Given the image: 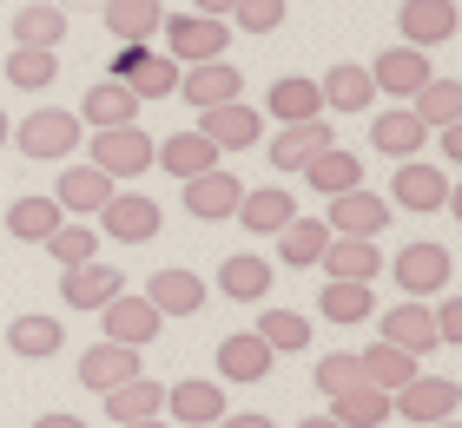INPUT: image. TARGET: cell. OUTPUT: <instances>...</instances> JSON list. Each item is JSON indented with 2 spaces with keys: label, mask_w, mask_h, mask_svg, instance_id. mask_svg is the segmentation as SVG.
<instances>
[{
  "label": "cell",
  "mask_w": 462,
  "mask_h": 428,
  "mask_svg": "<svg viewBox=\"0 0 462 428\" xmlns=\"http://www.w3.org/2000/svg\"><path fill=\"white\" fill-rule=\"evenodd\" d=\"M20 152H27L33 165H53V159H73L79 152V139H87V125H79L73 113H60V105H40V113H27L7 132Z\"/></svg>",
  "instance_id": "obj_1"
},
{
  "label": "cell",
  "mask_w": 462,
  "mask_h": 428,
  "mask_svg": "<svg viewBox=\"0 0 462 428\" xmlns=\"http://www.w3.org/2000/svg\"><path fill=\"white\" fill-rule=\"evenodd\" d=\"M383 270L396 277V284H403L410 304H430V296H443V290H449L456 257H449V244H403Z\"/></svg>",
  "instance_id": "obj_2"
},
{
  "label": "cell",
  "mask_w": 462,
  "mask_h": 428,
  "mask_svg": "<svg viewBox=\"0 0 462 428\" xmlns=\"http://www.w3.org/2000/svg\"><path fill=\"white\" fill-rule=\"evenodd\" d=\"M456 409H462V389H456V376H410L403 389L390 396V415H403L410 428L456 422Z\"/></svg>",
  "instance_id": "obj_3"
},
{
  "label": "cell",
  "mask_w": 462,
  "mask_h": 428,
  "mask_svg": "<svg viewBox=\"0 0 462 428\" xmlns=\"http://www.w3.org/2000/svg\"><path fill=\"white\" fill-rule=\"evenodd\" d=\"M165 59L179 67H205V59H225L231 47V27L225 20H205V14H165Z\"/></svg>",
  "instance_id": "obj_4"
},
{
  "label": "cell",
  "mask_w": 462,
  "mask_h": 428,
  "mask_svg": "<svg viewBox=\"0 0 462 428\" xmlns=\"http://www.w3.org/2000/svg\"><path fill=\"white\" fill-rule=\"evenodd\" d=\"M87 165L106 171V178H145L152 171V132H139V125H113V132H93L87 145Z\"/></svg>",
  "instance_id": "obj_5"
},
{
  "label": "cell",
  "mask_w": 462,
  "mask_h": 428,
  "mask_svg": "<svg viewBox=\"0 0 462 428\" xmlns=\"http://www.w3.org/2000/svg\"><path fill=\"white\" fill-rule=\"evenodd\" d=\"M390 218H396L390 198H383V191H370V185H356V191H344V198L324 205L330 238H370V244H376V238L390 231Z\"/></svg>",
  "instance_id": "obj_6"
},
{
  "label": "cell",
  "mask_w": 462,
  "mask_h": 428,
  "mask_svg": "<svg viewBox=\"0 0 462 428\" xmlns=\"http://www.w3.org/2000/svg\"><path fill=\"white\" fill-rule=\"evenodd\" d=\"M456 198V178L430 159H403L390 178V211H443Z\"/></svg>",
  "instance_id": "obj_7"
},
{
  "label": "cell",
  "mask_w": 462,
  "mask_h": 428,
  "mask_svg": "<svg viewBox=\"0 0 462 428\" xmlns=\"http://www.w3.org/2000/svg\"><path fill=\"white\" fill-rule=\"evenodd\" d=\"M192 132H199V139H212V145H218V159H225V152H251V145L264 139V113H251L245 99H231V105H212V113H199Z\"/></svg>",
  "instance_id": "obj_8"
},
{
  "label": "cell",
  "mask_w": 462,
  "mask_h": 428,
  "mask_svg": "<svg viewBox=\"0 0 462 428\" xmlns=\"http://www.w3.org/2000/svg\"><path fill=\"white\" fill-rule=\"evenodd\" d=\"M179 99L192 105V113L231 105V99H245V73L231 67V59H205V67H185V73H179Z\"/></svg>",
  "instance_id": "obj_9"
},
{
  "label": "cell",
  "mask_w": 462,
  "mask_h": 428,
  "mask_svg": "<svg viewBox=\"0 0 462 428\" xmlns=\"http://www.w3.org/2000/svg\"><path fill=\"white\" fill-rule=\"evenodd\" d=\"M430 79H436V67H430V53H416V47H390V53L370 59V86L390 93V99H416Z\"/></svg>",
  "instance_id": "obj_10"
},
{
  "label": "cell",
  "mask_w": 462,
  "mask_h": 428,
  "mask_svg": "<svg viewBox=\"0 0 462 428\" xmlns=\"http://www.w3.org/2000/svg\"><path fill=\"white\" fill-rule=\"evenodd\" d=\"M159 415L172 422V428H212V422H225L231 415L225 409V382H172Z\"/></svg>",
  "instance_id": "obj_11"
},
{
  "label": "cell",
  "mask_w": 462,
  "mask_h": 428,
  "mask_svg": "<svg viewBox=\"0 0 462 428\" xmlns=\"http://www.w3.org/2000/svg\"><path fill=\"white\" fill-rule=\"evenodd\" d=\"M145 376V362L139 350H125V342H93L87 356H79V389H93V396H113L119 382H139Z\"/></svg>",
  "instance_id": "obj_12"
},
{
  "label": "cell",
  "mask_w": 462,
  "mask_h": 428,
  "mask_svg": "<svg viewBox=\"0 0 462 428\" xmlns=\"http://www.w3.org/2000/svg\"><path fill=\"white\" fill-rule=\"evenodd\" d=\"M99 342H125V350H145V342H152L159 330H165V316L145 304V296H113L106 310H99Z\"/></svg>",
  "instance_id": "obj_13"
},
{
  "label": "cell",
  "mask_w": 462,
  "mask_h": 428,
  "mask_svg": "<svg viewBox=\"0 0 462 428\" xmlns=\"http://www.w3.org/2000/svg\"><path fill=\"white\" fill-rule=\"evenodd\" d=\"M60 296H67V310H106L113 296H125V270H113V264H73L67 277H60Z\"/></svg>",
  "instance_id": "obj_14"
},
{
  "label": "cell",
  "mask_w": 462,
  "mask_h": 428,
  "mask_svg": "<svg viewBox=\"0 0 462 428\" xmlns=\"http://www.w3.org/2000/svg\"><path fill=\"white\" fill-rule=\"evenodd\" d=\"M113 191H119V185L106 178V171H93V165H67V171L53 178V205L67 211V218H99Z\"/></svg>",
  "instance_id": "obj_15"
},
{
  "label": "cell",
  "mask_w": 462,
  "mask_h": 428,
  "mask_svg": "<svg viewBox=\"0 0 462 428\" xmlns=\"http://www.w3.org/2000/svg\"><path fill=\"white\" fill-rule=\"evenodd\" d=\"M245 198V185H238V171H199V178H185V211H192L199 224H225L231 211H238Z\"/></svg>",
  "instance_id": "obj_16"
},
{
  "label": "cell",
  "mask_w": 462,
  "mask_h": 428,
  "mask_svg": "<svg viewBox=\"0 0 462 428\" xmlns=\"http://www.w3.org/2000/svg\"><path fill=\"white\" fill-rule=\"evenodd\" d=\"M99 224H106V238H119V244H145V238H159L165 211L152 198H139V191H113L106 211H99Z\"/></svg>",
  "instance_id": "obj_17"
},
{
  "label": "cell",
  "mask_w": 462,
  "mask_h": 428,
  "mask_svg": "<svg viewBox=\"0 0 462 428\" xmlns=\"http://www.w3.org/2000/svg\"><path fill=\"white\" fill-rule=\"evenodd\" d=\"M423 125H416L410 105H390V113H370V152H383L390 165H403V159H423Z\"/></svg>",
  "instance_id": "obj_18"
},
{
  "label": "cell",
  "mask_w": 462,
  "mask_h": 428,
  "mask_svg": "<svg viewBox=\"0 0 462 428\" xmlns=\"http://www.w3.org/2000/svg\"><path fill=\"white\" fill-rule=\"evenodd\" d=\"M376 342H390V350H403V356H416L423 362L430 350H443V342H436V323H430V304H396V310H383V336Z\"/></svg>",
  "instance_id": "obj_19"
},
{
  "label": "cell",
  "mask_w": 462,
  "mask_h": 428,
  "mask_svg": "<svg viewBox=\"0 0 462 428\" xmlns=\"http://www.w3.org/2000/svg\"><path fill=\"white\" fill-rule=\"evenodd\" d=\"M396 20H403V47H416V53L456 40V0H403Z\"/></svg>",
  "instance_id": "obj_20"
},
{
  "label": "cell",
  "mask_w": 462,
  "mask_h": 428,
  "mask_svg": "<svg viewBox=\"0 0 462 428\" xmlns=\"http://www.w3.org/2000/svg\"><path fill=\"white\" fill-rule=\"evenodd\" d=\"M106 33L119 47H152L159 27H165V0H106Z\"/></svg>",
  "instance_id": "obj_21"
},
{
  "label": "cell",
  "mask_w": 462,
  "mask_h": 428,
  "mask_svg": "<svg viewBox=\"0 0 462 428\" xmlns=\"http://www.w3.org/2000/svg\"><path fill=\"white\" fill-rule=\"evenodd\" d=\"M264 119H278V125H310V119H324L318 79H304V73L271 79V93H264Z\"/></svg>",
  "instance_id": "obj_22"
},
{
  "label": "cell",
  "mask_w": 462,
  "mask_h": 428,
  "mask_svg": "<svg viewBox=\"0 0 462 428\" xmlns=\"http://www.w3.org/2000/svg\"><path fill=\"white\" fill-rule=\"evenodd\" d=\"M139 296H145L159 316H199V310H205V277H192V270H152Z\"/></svg>",
  "instance_id": "obj_23"
},
{
  "label": "cell",
  "mask_w": 462,
  "mask_h": 428,
  "mask_svg": "<svg viewBox=\"0 0 462 428\" xmlns=\"http://www.w3.org/2000/svg\"><path fill=\"white\" fill-rule=\"evenodd\" d=\"M318 264H324L330 284H376V277H383V250L370 238H330V250Z\"/></svg>",
  "instance_id": "obj_24"
},
{
  "label": "cell",
  "mask_w": 462,
  "mask_h": 428,
  "mask_svg": "<svg viewBox=\"0 0 462 428\" xmlns=\"http://www.w3.org/2000/svg\"><path fill=\"white\" fill-rule=\"evenodd\" d=\"M245 231H258V238H278V231L298 218V198H291L284 185H258V191H245L238 198V211H231Z\"/></svg>",
  "instance_id": "obj_25"
},
{
  "label": "cell",
  "mask_w": 462,
  "mask_h": 428,
  "mask_svg": "<svg viewBox=\"0 0 462 428\" xmlns=\"http://www.w3.org/2000/svg\"><path fill=\"white\" fill-rule=\"evenodd\" d=\"M337 145V125L330 119H310V125H284L278 139H271V165L278 171H304L318 152H330Z\"/></svg>",
  "instance_id": "obj_26"
},
{
  "label": "cell",
  "mask_w": 462,
  "mask_h": 428,
  "mask_svg": "<svg viewBox=\"0 0 462 428\" xmlns=\"http://www.w3.org/2000/svg\"><path fill=\"white\" fill-rule=\"evenodd\" d=\"M73 119H79V125H93V132H113V125H133V119H139V99L125 93L119 79H93Z\"/></svg>",
  "instance_id": "obj_27"
},
{
  "label": "cell",
  "mask_w": 462,
  "mask_h": 428,
  "mask_svg": "<svg viewBox=\"0 0 462 428\" xmlns=\"http://www.w3.org/2000/svg\"><path fill=\"white\" fill-rule=\"evenodd\" d=\"M318 99H324V113H344V119H356V113H370V99H376V86H370V67H330L324 79H318Z\"/></svg>",
  "instance_id": "obj_28"
},
{
  "label": "cell",
  "mask_w": 462,
  "mask_h": 428,
  "mask_svg": "<svg viewBox=\"0 0 462 428\" xmlns=\"http://www.w3.org/2000/svg\"><path fill=\"white\" fill-rule=\"evenodd\" d=\"M152 165L159 171H172V178H199V171H218V145L212 139H199V132H172V139H159L152 145Z\"/></svg>",
  "instance_id": "obj_29"
},
{
  "label": "cell",
  "mask_w": 462,
  "mask_h": 428,
  "mask_svg": "<svg viewBox=\"0 0 462 428\" xmlns=\"http://www.w3.org/2000/svg\"><path fill=\"white\" fill-rule=\"evenodd\" d=\"M60 342H67V323H60V316H47V310H27V316H14V323H7V350L27 356V362L60 356Z\"/></svg>",
  "instance_id": "obj_30"
},
{
  "label": "cell",
  "mask_w": 462,
  "mask_h": 428,
  "mask_svg": "<svg viewBox=\"0 0 462 428\" xmlns=\"http://www.w3.org/2000/svg\"><path fill=\"white\" fill-rule=\"evenodd\" d=\"M304 185L318 191V198H344V191L364 185V159L344 152V145H330V152H318V159L304 165Z\"/></svg>",
  "instance_id": "obj_31"
},
{
  "label": "cell",
  "mask_w": 462,
  "mask_h": 428,
  "mask_svg": "<svg viewBox=\"0 0 462 428\" xmlns=\"http://www.w3.org/2000/svg\"><path fill=\"white\" fill-rule=\"evenodd\" d=\"M271 362H278V356H271L251 330H231V336L218 342V376H225V382H264Z\"/></svg>",
  "instance_id": "obj_32"
},
{
  "label": "cell",
  "mask_w": 462,
  "mask_h": 428,
  "mask_svg": "<svg viewBox=\"0 0 462 428\" xmlns=\"http://www.w3.org/2000/svg\"><path fill=\"white\" fill-rule=\"evenodd\" d=\"M324 250H330V224L324 218H291L278 231V264L284 270H318Z\"/></svg>",
  "instance_id": "obj_33"
},
{
  "label": "cell",
  "mask_w": 462,
  "mask_h": 428,
  "mask_svg": "<svg viewBox=\"0 0 462 428\" xmlns=\"http://www.w3.org/2000/svg\"><path fill=\"white\" fill-rule=\"evenodd\" d=\"M218 290L231 296V304H264V290H271V264H264L258 250L225 257V264H218Z\"/></svg>",
  "instance_id": "obj_34"
},
{
  "label": "cell",
  "mask_w": 462,
  "mask_h": 428,
  "mask_svg": "<svg viewBox=\"0 0 462 428\" xmlns=\"http://www.w3.org/2000/svg\"><path fill=\"white\" fill-rule=\"evenodd\" d=\"M60 224H67V211L53 198H14L7 205V238H20V244H47Z\"/></svg>",
  "instance_id": "obj_35"
},
{
  "label": "cell",
  "mask_w": 462,
  "mask_h": 428,
  "mask_svg": "<svg viewBox=\"0 0 462 428\" xmlns=\"http://www.w3.org/2000/svg\"><path fill=\"white\" fill-rule=\"evenodd\" d=\"M251 336H258L271 356H298V350H310V316L304 310H264L258 323H251Z\"/></svg>",
  "instance_id": "obj_36"
},
{
  "label": "cell",
  "mask_w": 462,
  "mask_h": 428,
  "mask_svg": "<svg viewBox=\"0 0 462 428\" xmlns=\"http://www.w3.org/2000/svg\"><path fill=\"white\" fill-rule=\"evenodd\" d=\"M60 40H67V14H60L53 0H33V7L14 14V47H47V53H60Z\"/></svg>",
  "instance_id": "obj_37"
},
{
  "label": "cell",
  "mask_w": 462,
  "mask_h": 428,
  "mask_svg": "<svg viewBox=\"0 0 462 428\" xmlns=\"http://www.w3.org/2000/svg\"><path fill=\"white\" fill-rule=\"evenodd\" d=\"M330 422H337V428H383L390 422V396L370 389V382H356V389L330 396Z\"/></svg>",
  "instance_id": "obj_38"
},
{
  "label": "cell",
  "mask_w": 462,
  "mask_h": 428,
  "mask_svg": "<svg viewBox=\"0 0 462 428\" xmlns=\"http://www.w3.org/2000/svg\"><path fill=\"white\" fill-rule=\"evenodd\" d=\"M356 369H364V382H370V389H383V396H396L410 376H423V369H416V356L390 350V342H370V350L356 356Z\"/></svg>",
  "instance_id": "obj_39"
},
{
  "label": "cell",
  "mask_w": 462,
  "mask_h": 428,
  "mask_svg": "<svg viewBox=\"0 0 462 428\" xmlns=\"http://www.w3.org/2000/svg\"><path fill=\"white\" fill-rule=\"evenodd\" d=\"M410 113L423 132H443V125H462V86L456 79H430L423 93L410 99Z\"/></svg>",
  "instance_id": "obj_40"
},
{
  "label": "cell",
  "mask_w": 462,
  "mask_h": 428,
  "mask_svg": "<svg viewBox=\"0 0 462 428\" xmlns=\"http://www.w3.org/2000/svg\"><path fill=\"white\" fill-rule=\"evenodd\" d=\"M0 73H7V86H20V93H47V86L60 79V53H47V47H14L7 59H0Z\"/></svg>",
  "instance_id": "obj_41"
},
{
  "label": "cell",
  "mask_w": 462,
  "mask_h": 428,
  "mask_svg": "<svg viewBox=\"0 0 462 428\" xmlns=\"http://www.w3.org/2000/svg\"><path fill=\"white\" fill-rule=\"evenodd\" d=\"M318 310H324V323H370V316H376V296H370V284H330V277H324Z\"/></svg>",
  "instance_id": "obj_42"
},
{
  "label": "cell",
  "mask_w": 462,
  "mask_h": 428,
  "mask_svg": "<svg viewBox=\"0 0 462 428\" xmlns=\"http://www.w3.org/2000/svg\"><path fill=\"white\" fill-rule=\"evenodd\" d=\"M159 409H165V382H152V376L119 382V389L106 396V415L113 422H145V415H159Z\"/></svg>",
  "instance_id": "obj_43"
},
{
  "label": "cell",
  "mask_w": 462,
  "mask_h": 428,
  "mask_svg": "<svg viewBox=\"0 0 462 428\" xmlns=\"http://www.w3.org/2000/svg\"><path fill=\"white\" fill-rule=\"evenodd\" d=\"M47 250H53V264H60V270L93 264V257H99V231H93V224H60L53 238H47Z\"/></svg>",
  "instance_id": "obj_44"
},
{
  "label": "cell",
  "mask_w": 462,
  "mask_h": 428,
  "mask_svg": "<svg viewBox=\"0 0 462 428\" xmlns=\"http://www.w3.org/2000/svg\"><path fill=\"white\" fill-rule=\"evenodd\" d=\"M356 382H364V369H356V350L318 356V389H324V396H344V389H356Z\"/></svg>",
  "instance_id": "obj_45"
},
{
  "label": "cell",
  "mask_w": 462,
  "mask_h": 428,
  "mask_svg": "<svg viewBox=\"0 0 462 428\" xmlns=\"http://www.w3.org/2000/svg\"><path fill=\"white\" fill-rule=\"evenodd\" d=\"M284 0H238V7H231V20H238L245 33H278L284 27Z\"/></svg>",
  "instance_id": "obj_46"
},
{
  "label": "cell",
  "mask_w": 462,
  "mask_h": 428,
  "mask_svg": "<svg viewBox=\"0 0 462 428\" xmlns=\"http://www.w3.org/2000/svg\"><path fill=\"white\" fill-rule=\"evenodd\" d=\"M430 323H436V342H462V296L443 290V304H430Z\"/></svg>",
  "instance_id": "obj_47"
},
{
  "label": "cell",
  "mask_w": 462,
  "mask_h": 428,
  "mask_svg": "<svg viewBox=\"0 0 462 428\" xmlns=\"http://www.w3.org/2000/svg\"><path fill=\"white\" fill-rule=\"evenodd\" d=\"M462 165V125H443V171Z\"/></svg>",
  "instance_id": "obj_48"
},
{
  "label": "cell",
  "mask_w": 462,
  "mask_h": 428,
  "mask_svg": "<svg viewBox=\"0 0 462 428\" xmlns=\"http://www.w3.org/2000/svg\"><path fill=\"white\" fill-rule=\"evenodd\" d=\"M33 428H87V422H79V415H67V409H47Z\"/></svg>",
  "instance_id": "obj_49"
},
{
  "label": "cell",
  "mask_w": 462,
  "mask_h": 428,
  "mask_svg": "<svg viewBox=\"0 0 462 428\" xmlns=\"http://www.w3.org/2000/svg\"><path fill=\"white\" fill-rule=\"evenodd\" d=\"M212 428H278L271 415H225V422H212Z\"/></svg>",
  "instance_id": "obj_50"
},
{
  "label": "cell",
  "mask_w": 462,
  "mask_h": 428,
  "mask_svg": "<svg viewBox=\"0 0 462 428\" xmlns=\"http://www.w3.org/2000/svg\"><path fill=\"white\" fill-rule=\"evenodd\" d=\"M231 7H238V0H192V14H205V20H225Z\"/></svg>",
  "instance_id": "obj_51"
},
{
  "label": "cell",
  "mask_w": 462,
  "mask_h": 428,
  "mask_svg": "<svg viewBox=\"0 0 462 428\" xmlns=\"http://www.w3.org/2000/svg\"><path fill=\"white\" fill-rule=\"evenodd\" d=\"M119 428H172L165 415H145V422H119Z\"/></svg>",
  "instance_id": "obj_52"
},
{
  "label": "cell",
  "mask_w": 462,
  "mask_h": 428,
  "mask_svg": "<svg viewBox=\"0 0 462 428\" xmlns=\"http://www.w3.org/2000/svg\"><path fill=\"white\" fill-rule=\"evenodd\" d=\"M298 428H337V422H330V415H304Z\"/></svg>",
  "instance_id": "obj_53"
},
{
  "label": "cell",
  "mask_w": 462,
  "mask_h": 428,
  "mask_svg": "<svg viewBox=\"0 0 462 428\" xmlns=\"http://www.w3.org/2000/svg\"><path fill=\"white\" fill-rule=\"evenodd\" d=\"M0 145H7V113H0Z\"/></svg>",
  "instance_id": "obj_54"
},
{
  "label": "cell",
  "mask_w": 462,
  "mask_h": 428,
  "mask_svg": "<svg viewBox=\"0 0 462 428\" xmlns=\"http://www.w3.org/2000/svg\"><path fill=\"white\" fill-rule=\"evenodd\" d=\"M436 428H456V422H436Z\"/></svg>",
  "instance_id": "obj_55"
}]
</instances>
